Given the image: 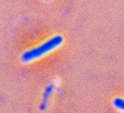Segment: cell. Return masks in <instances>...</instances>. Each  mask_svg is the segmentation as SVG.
Instances as JSON below:
<instances>
[{"label": "cell", "mask_w": 124, "mask_h": 113, "mask_svg": "<svg viewBox=\"0 0 124 113\" xmlns=\"http://www.w3.org/2000/svg\"><path fill=\"white\" fill-rule=\"evenodd\" d=\"M63 40V38L62 36H55L40 45L23 53L20 57V59L22 62L25 63L36 61L58 48L62 44Z\"/></svg>", "instance_id": "cell-1"}, {"label": "cell", "mask_w": 124, "mask_h": 113, "mask_svg": "<svg viewBox=\"0 0 124 113\" xmlns=\"http://www.w3.org/2000/svg\"><path fill=\"white\" fill-rule=\"evenodd\" d=\"M113 106L117 110L124 113V99L122 98H115L113 100Z\"/></svg>", "instance_id": "cell-2"}, {"label": "cell", "mask_w": 124, "mask_h": 113, "mask_svg": "<svg viewBox=\"0 0 124 113\" xmlns=\"http://www.w3.org/2000/svg\"><path fill=\"white\" fill-rule=\"evenodd\" d=\"M47 1H50V0H47Z\"/></svg>", "instance_id": "cell-3"}]
</instances>
